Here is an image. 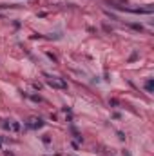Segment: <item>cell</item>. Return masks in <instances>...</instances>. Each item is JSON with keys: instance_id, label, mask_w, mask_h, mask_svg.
I'll use <instances>...</instances> for the list:
<instances>
[{"instance_id": "obj_1", "label": "cell", "mask_w": 154, "mask_h": 156, "mask_svg": "<svg viewBox=\"0 0 154 156\" xmlns=\"http://www.w3.org/2000/svg\"><path fill=\"white\" fill-rule=\"evenodd\" d=\"M45 82H47V84H49L51 87H56V89H63V87H67V85H66V82L58 80L56 76H47V78H45Z\"/></svg>"}]
</instances>
